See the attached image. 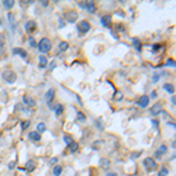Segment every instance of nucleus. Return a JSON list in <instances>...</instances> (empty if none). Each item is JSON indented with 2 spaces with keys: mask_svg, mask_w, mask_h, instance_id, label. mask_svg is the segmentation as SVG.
I'll return each mask as SVG.
<instances>
[{
  "mask_svg": "<svg viewBox=\"0 0 176 176\" xmlns=\"http://www.w3.org/2000/svg\"><path fill=\"white\" fill-rule=\"evenodd\" d=\"M38 46V49L41 52V53H47L52 49V42L48 38H44L40 40V42L37 45Z\"/></svg>",
  "mask_w": 176,
  "mask_h": 176,
  "instance_id": "nucleus-1",
  "label": "nucleus"
},
{
  "mask_svg": "<svg viewBox=\"0 0 176 176\" xmlns=\"http://www.w3.org/2000/svg\"><path fill=\"white\" fill-rule=\"evenodd\" d=\"M143 166L148 171H153L157 168V163L155 162V160L153 157H146L143 160Z\"/></svg>",
  "mask_w": 176,
  "mask_h": 176,
  "instance_id": "nucleus-2",
  "label": "nucleus"
},
{
  "mask_svg": "<svg viewBox=\"0 0 176 176\" xmlns=\"http://www.w3.org/2000/svg\"><path fill=\"white\" fill-rule=\"evenodd\" d=\"M3 79L8 82V83H14L15 80H16V74L13 72V70H5V72L3 73Z\"/></svg>",
  "mask_w": 176,
  "mask_h": 176,
  "instance_id": "nucleus-3",
  "label": "nucleus"
},
{
  "mask_svg": "<svg viewBox=\"0 0 176 176\" xmlns=\"http://www.w3.org/2000/svg\"><path fill=\"white\" fill-rule=\"evenodd\" d=\"M65 18H66V20L70 24H73L78 20V18H79V14L76 11H68L65 13Z\"/></svg>",
  "mask_w": 176,
  "mask_h": 176,
  "instance_id": "nucleus-4",
  "label": "nucleus"
},
{
  "mask_svg": "<svg viewBox=\"0 0 176 176\" xmlns=\"http://www.w3.org/2000/svg\"><path fill=\"white\" fill-rule=\"evenodd\" d=\"M91 27H92L91 24L88 23L87 20H82V21H80L79 25H78V31H79L81 34H85V33H87V32H89Z\"/></svg>",
  "mask_w": 176,
  "mask_h": 176,
  "instance_id": "nucleus-5",
  "label": "nucleus"
},
{
  "mask_svg": "<svg viewBox=\"0 0 176 176\" xmlns=\"http://www.w3.org/2000/svg\"><path fill=\"white\" fill-rule=\"evenodd\" d=\"M25 29L27 33H32L34 32L35 29H37V23H35L34 20H29L25 24Z\"/></svg>",
  "mask_w": 176,
  "mask_h": 176,
  "instance_id": "nucleus-6",
  "label": "nucleus"
},
{
  "mask_svg": "<svg viewBox=\"0 0 176 176\" xmlns=\"http://www.w3.org/2000/svg\"><path fill=\"white\" fill-rule=\"evenodd\" d=\"M137 104L140 106L141 108H147V107H148V104H149V98H148L147 95H142V96H141V98L138 99Z\"/></svg>",
  "mask_w": 176,
  "mask_h": 176,
  "instance_id": "nucleus-7",
  "label": "nucleus"
},
{
  "mask_svg": "<svg viewBox=\"0 0 176 176\" xmlns=\"http://www.w3.org/2000/svg\"><path fill=\"white\" fill-rule=\"evenodd\" d=\"M161 112H162V104L161 103H155V104H153V107L150 108V113L154 116L161 114Z\"/></svg>",
  "mask_w": 176,
  "mask_h": 176,
  "instance_id": "nucleus-8",
  "label": "nucleus"
},
{
  "mask_svg": "<svg viewBox=\"0 0 176 176\" xmlns=\"http://www.w3.org/2000/svg\"><path fill=\"white\" fill-rule=\"evenodd\" d=\"M54 95H55V91L53 89V88H50V89H48V91L46 92L45 98H46V100H47L48 106L52 103V101H53V100H54Z\"/></svg>",
  "mask_w": 176,
  "mask_h": 176,
  "instance_id": "nucleus-9",
  "label": "nucleus"
},
{
  "mask_svg": "<svg viewBox=\"0 0 176 176\" xmlns=\"http://www.w3.org/2000/svg\"><path fill=\"white\" fill-rule=\"evenodd\" d=\"M101 24L104 26V27H111L112 25V16L109 14H106L101 18Z\"/></svg>",
  "mask_w": 176,
  "mask_h": 176,
  "instance_id": "nucleus-10",
  "label": "nucleus"
},
{
  "mask_svg": "<svg viewBox=\"0 0 176 176\" xmlns=\"http://www.w3.org/2000/svg\"><path fill=\"white\" fill-rule=\"evenodd\" d=\"M85 8L89 12V13H94L96 11V6H95V3L94 1H85Z\"/></svg>",
  "mask_w": 176,
  "mask_h": 176,
  "instance_id": "nucleus-11",
  "label": "nucleus"
},
{
  "mask_svg": "<svg viewBox=\"0 0 176 176\" xmlns=\"http://www.w3.org/2000/svg\"><path fill=\"white\" fill-rule=\"evenodd\" d=\"M23 100H24V103H25L26 106H28V107H34V106H35L34 99H32V98L28 96V95H24Z\"/></svg>",
  "mask_w": 176,
  "mask_h": 176,
  "instance_id": "nucleus-12",
  "label": "nucleus"
},
{
  "mask_svg": "<svg viewBox=\"0 0 176 176\" xmlns=\"http://www.w3.org/2000/svg\"><path fill=\"white\" fill-rule=\"evenodd\" d=\"M13 53L14 54H18V55H20L21 58H27V52L24 49V48H19V47H15L14 49H13Z\"/></svg>",
  "mask_w": 176,
  "mask_h": 176,
  "instance_id": "nucleus-13",
  "label": "nucleus"
},
{
  "mask_svg": "<svg viewBox=\"0 0 176 176\" xmlns=\"http://www.w3.org/2000/svg\"><path fill=\"white\" fill-rule=\"evenodd\" d=\"M28 137H29L31 140L35 141V142H38V141L41 140V135H40L38 132H31V133L28 134Z\"/></svg>",
  "mask_w": 176,
  "mask_h": 176,
  "instance_id": "nucleus-14",
  "label": "nucleus"
},
{
  "mask_svg": "<svg viewBox=\"0 0 176 176\" xmlns=\"http://www.w3.org/2000/svg\"><path fill=\"white\" fill-rule=\"evenodd\" d=\"M100 166L102 169H108L111 167V161L108 158H101L100 160Z\"/></svg>",
  "mask_w": 176,
  "mask_h": 176,
  "instance_id": "nucleus-15",
  "label": "nucleus"
},
{
  "mask_svg": "<svg viewBox=\"0 0 176 176\" xmlns=\"http://www.w3.org/2000/svg\"><path fill=\"white\" fill-rule=\"evenodd\" d=\"M163 88H164V91H167L169 94H174L175 93V87H174V85L173 83H164L163 85Z\"/></svg>",
  "mask_w": 176,
  "mask_h": 176,
  "instance_id": "nucleus-16",
  "label": "nucleus"
},
{
  "mask_svg": "<svg viewBox=\"0 0 176 176\" xmlns=\"http://www.w3.org/2000/svg\"><path fill=\"white\" fill-rule=\"evenodd\" d=\"M167 150H168L167 146H166V145H161V146H160V148H158V150H156L155 155H156V156L158 157V156H161V155L166 154V153H167Z\"/></svg>",
  "mask_w": 176,
  "mask_h": 176,
  "instance_id": "nucleus-17",
  "label": "nucleus"
},
{
  "mask_svg": "<svg viewBox=\"0 0 176 176\" xmlns=\"http://www.w3.org/2000/svg\"><path fill=\"white\" fill-rule=\"evenodd\" d=\"M35 168H37V163H35V161L31 160V161H28L26 163V170L27 171H33Z\"/></svg>",
  "mask_w": 176,
  "mask_h": 176,
  "instance_id": "nucleus-18",
  "label": "nucleus"
},
{
  "mask_svg": "<svg viewBox=\"0 0 176 176\" xmlns=\"http://www.w3.org/2000/svg\"><path fill=\"white\" fill-rule=\"evenodd\" d=\"M47 62H48V60H47V58L45 55H40L39 57V67L40 68H45L47 66Z\"/></svg>",
  "mask_w": 176,
  "mask_h": 176,
  "instance_id": "nucleus-19",
  "label": "nucleus"
},
{
  "mask_svg": "<svg viewBox=\"0 0 176 176\" xmlns=\"http://www.w3.org/2000/svg\"><path fill=\"white\" fill-rule=\"evenodd\" d=\"M46 125L44 122H40V123H38V126H37V132L39 133V134H41V133H45L46 132Z\"/></svg>",
  "mask_w": 176,
  "mask_h": 176,
  "instance_id": "nucleus-20",
  "label": "nucleus"
},
{
  "mask_svg": "<svg viewBox=\"0 0 176 176\" xmlns=\"http://www.w3.org/2000/svg\"><path fill=\"white\" fill-rule=\"evenodd\" d=\"M68 48H69V45H68L67 41H61V42L59 44V50H60V52H65V50H67Z\"/></svg>",
  "mask_w": 176,
  "mask_h": 176,
  "instance_id": "nucleus-21",
  "label": "nucleus"
},
{
  "mask_svg": "<svg viewBox=\"0 0 176 176\" xmlns=\"http://www.w3.org/2000/svg\"><path fill=\"white\" fill-rule=\"evenodd\" d=\"M62 174V167L61 166H55L54 167V169H53V175L54 176H60Z\"/></svg>",
  "mask_w": 176,
  "mask_h": 176,
  "instance_id": "nucleus-22",
  "label": "nucleus"
},
{
  "mask_svg": "<svg viewBox=\"0 0 176 176\" xmlns=\"http://www.w3.org/2000/svg\"><path fill=\"white\" fill-rule=\"evenodd\" d=\"M68 148H69V151H70V153H75V151H78V149H79V143H78V142H73V143H70V145L68 146Z\"/></svg>",
  "mask_w": 176,
  "mask_h": 176,
  "instance_id": "nucleus-23",
  "label": "nucleus"
},
{
  "mask_svg": "<svg viewBox=\"0 0 176 176\" xmlns=\"http://www.w3.org/2000/svg\"><path fill=\"white\" fill-rule=\"evenodd\" d=\"M133 45H134V47L140 52L141 50V48H142V44H141V41L137 39V38H134L133 39Z\"/></svg>",
  "mask_w": 176,
  "mask_h": 176,
  "instance_id": "nucleus-24",
  "label": "nucleus"
},
{
  "mask_svg": "<svg viewBox=\"0 0 176 176\" xmlns=\"http://www.w3.org/2000/svg\"><path fill=\"white\" fill-rule=\"evenodd\" d=\"M14 1H13V0H4V1H3V5L6 7V8H12L13 6H14Z\"/></svg>",
  "mask_w": 176,
  "mask_h": 176,
  "instance_id": "nucleus-25",
  "label": "nucleus"
},
{
  "mask_svg": "<svg viewBox=\"0 0 176 176\" xmlns=\"http://www.w3.org/2000/svg\"><path fill=\"white\" fill-rule=\"evenodd\" d=\"M63 141H65V143H66L67 146H69L70 143L74 142V141H73V137L70 136V135H65V136H63Z\"/></svg>",
  "mask_w": 176,
  "mask_h": 176,
  "instance_id": "nucleus-26",
  "label": "nucleus"
},
{
  "mask_svg": "<svg viewBox=\"0 0 176 176\" xmlns=\"http://www.w3.org/2000/svg\"><path fill=\"white\" fill-rule=\"evenodd\" d=\"M54 109H55V113H57V115L59 116V115H61V114L63 113V106L58 103V104H57V107H55Z\"/></svg>",
  "mask_w": 176,
  "mask_h": 176,
  "instance_id": "nucleus-27",
  "label": "nucleus"
},
{
  "mask_svg": "<svg viewBox=\"0 0 176 176\" xmlns=\"http://www.w3.org/2000/svg\"><path fill=\"white\" fill-rule=\"evenodd\" d=\"M7 18H8V21H10L11 24H13V25L15 26V18H14V14L10 12V13L7 14Z\"/></svg>",
  "mask_w": 176,
  "mask_h": 176,
  "instance_id": "nucleus-28",
  "label": "nucleus"
},
{
  "mask_svg": "<svg viewBox=\"0 0 176 176\" xmlns=\"http://www.w3.org/2000/svg\"><path fill=\"white\" fill-rule=\"evenodd\" d=\"M29 125H31V121H28V120H26V121H24V122L21 123V129H23V130H25V129H27V128L29 127Z\"/></svg>",
  "mask_w": 176,
  "mask_h": 176,
  "instance_id": "nucleus-29",
  "label": "nucleus"
},
{
  "mask_svg": "<svg viewBox=\"0 0 176 176\" xmlns=\"http://www.w3.org/2000/svg\"><path fill=\"white\" fill-rule=\"evenodd\" d=\"M76 119L80 120V121H85V120H86V116H85V114H83L82 112H78V114H76Z\"/></svg>",
  "mask_w": 176,
  "mask_h": 176,
  "instance_id": "nucleus-30",
  "label": "nucleus"
},
{
  "mask_svg": "<svg viewBox=\"0 0 176 176\" xmlns=\"http://www.w3.org/2000/svg\"><path fill=\"white\" fill-rule=\"evenodd\" d=\"M157 176H168V170H167L166 168H163V169H161L160 171H158V174H157Z\"/></svg>",
  "mask_w": 176,
  "mask_h": 176,
  "instance_id": "nucleus-31",
  "label": "nucleus"
},
{
  "mask_svg": "<svg viewBox=\"0 0 176 176\" xmlns=\"http://www.w3.org/2000/svg\"><path fill=\"white\" fill-rule=\"evenodd\" d=\"M122 98H123L122 93H121V92H116V94H115V96H114L115 101H121V100H122Z\"/></svg>",
  "mask_w": 176,
  "mask_h": 176,
  "instance_id": "nucleus-32",
  "label": "nucleus"
},
{
  "mask_svg": "<svg viewBox=\"0 0 176 176\" xmlns=\"http://www.w3.org/2000/svg\"><path fill=\"white\" fill-rule=\"evenodd\" d=\"M166 66H171V67H175V66H176L175 60H174V59H168V61H167Z\"/></svg>",
  "mask_w": 176,
  "mask_h": 176,
  "instance_id": "nucleus-33",
  "label": "nucleus"
},
{
  "mask_svg": "<svg viewBox=\"0 0 176 176\" xmlns=\"http://www.w3.org/2000/svg\"><path fill=\"white\" fill-rule=\"evenodd\" d=\"M28 42H29V46H31V47H37V42H35L34 38H29Z\"/></svg>",
  "mask_w": 176,
  "mask_h": 176,
  "instance_id": "nucleus-34",
  "label": "nucleus"
},
{
  "mask_svg": "<svg viewBox=\"0 0 176 176\" xmlns=\"http://www.w3.org/2000/svg\"><path fill=\"white\" fill-rule=\"evenodd\" d=\"M5 44V37L3 34H0V47H3Z\"/></svg>",
  "mask_w": 176,
  "mask_h": 176,
  "instance_id": "nucleus-35",
  "label": "nucleus"
},
{
  "mask_svg": "<svg viewBox=\"0 0 176 176\" xmlns=\"http://www.w3.org/2000/svg\"><path fill=\"white\" fill-rule=\"evenodd\" d=\"M158 80H160V75H158V74H154V75H153V82L156 83Z\"/></svg>",
  "mask_w": 176,
  "mask_h": 176,
  "instance_id": "nucleus-36",
  "label": "nucleus"
},
{
  "mask_svg": "<svg viewBox=\"0 0 176 176\" xmlns=\"http://www.w3.org/2000/svg\"><path fill=\"white\" fill-rule=\"evenodd\" d=\"M57 162H58V157H53L52 160L49 161V164H55Z\"/></svg>",
  "mask_w": 176,
  "mask_h": 176,
  "instance_id": "nucleus-37",
  "label": "nucleus"
},
{
  "mask_svg": "<svg viewBox=\"0 0 176 176\" xmlns=\"http://www.w3.org/2000/svg\"><path fill=\"white\" fill-rule=\"evenodd\" d=\"M150 98H151V99H156V98H157V93H156V91H153V92L150 93Z\"/></svg>",
  "mask_w": 176,
  "mask_h": 176,
  "instance_id": "nucleus-38",
  "label": "nucleus"
},
{
  "mask_svg": "<svg viewBox=\"0 0 176 176\" xmlns=\"http://www.w3.org/2000/svg\"><path fill=\"white\" fill-rule=\"evenodd\" d=\"M153 48H154V52H156V50H158L161 48V45H158V44H156V45H154L153 46Z\"/></svg>",
  "mask_w": 176,
  "mask_h": 176,
  "instance_id": "nucleus-39",
  "label": "nucleus"
},
{
  "mask_svg": "<svg viewBox=\"0 0 176 176\" xmlns=\"http://www.w3.org/2000/svg\"><path fill=\"white\" fill-rule=\"evenodd\" d=\"M14 167H15V161H13V162H11V163L8 164V168H10V169H13Z\"/></svg>",
  "mask_w": 176,
  "mask_h": 176,
  "instance_id": "nucleus-40",
  "label": "nucleus"
},
{
  "mask_svg": "<svg viewBox=\"0 0 176 176\" xmlns=\"http://www.w3.org/2000/svg\"><path fill=\"white\" fill-rule=\"evenodd\" d=\"M140 154H141V153H136V154H132V158H136V157H138V156H140Z\"/></svg>",
  "mask_w": 176,
  "mask_h": 176,
  "instance_id": "nucleus-41",
  "label": "nucleus"
},
{
  "mask_svg": "<svg viewBox=\"0 0 176 176\" xmlns=\"http://www.w3.org/2000/svg\"><path fill=\"white\" fill-rule=\"evenodd\" d=\"M171 103H173V104H175V103H176V98H175V95H173V96H171Z\"/></svg>",
  "mask_w": 176,
  "mask_h": 176,
  "instance_id": "nucleus-42",
  "label": "nucleus"
},
{
  "mask_svg": "<svg viewBox=\"0 0 176 176\" xmlns=\"http://www.w3.org/2000/svg\"><path fill=\"white\" fill-rule=\"evenodd\" d=\"M106 176H117V174H116V173H108Z\"/></svg>",
  "mask_w": 176,
  "mask_h": 176,
  "instance_id": "nucleus-43",
  "label": "nucleus"
},
{
  "mask_svg": "<svg viewBox=\"0 0 176 176\" xmlns=\"http://www.w3.org/2000/svg\"><path fill=\"white\" fill-rule=\"evenodd\" d=\"M54 67H55V61H53V62L50 63V69H53Z\"/></svg>",
  "mask_w": 176,
  "mask_h": 176,
  "instance_id": "nucleus-44",
  "label": "nucleus"
},
{
  "mask_svg": "<svg viewBox=\"0 0 176 176\" xmlns=\"http://www.w3.org/2000/svg\"><path fill=\"white\" fill-rule=\"evenodd\" d=\"M151 123H154L155 126H157L158 125V121H156V120H154V121H151Z\"/></svg>",
  "mask_w": 176,
  "mask_h": 176,
  "instance_id": "nucleus-45",
  "label": "nucleus"
},
{
  "mask_svg": "<svg viewBox=\"0 0 176 176\" xmlns=\"http://www.w3.org/2000/svg\"><path fill=\"white\" fill-rule=\"evenodd\" d=\"M42 5H44V6H47V5H48V3H47V1H46V0H45V1L42 3Z\"/></svg>",
  "mask_w": 176,
  "mask_h": 176,
  "instance_id": "nucleus-46",
  "label": "nucleus"
},
{
  "mask_svg": "<svg viewBox=\"0 0 176 176\" xmlns=\"http://www.w3.org/2000/svg\"><path fill=\"white\" fill-rule=\"evenodd\" d=\"M0 25H1V20H0Z\"/></svg>",
  "mask_w": 176,
  "mask_h": 176,
  "instance_id": "nucleus-47",
  "label": "nucleus"
}]
</instances>
